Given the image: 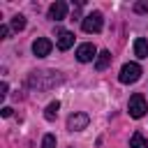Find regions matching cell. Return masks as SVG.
Masks as SVG:
<instances>
[{"instance_id": "obj_14", "label": "cell", "mask_w": 148, "mask_h": 148, "mask_svg": "<svg viewBox=\"0 0 148 148\" xmlns=\"http://www.w3.org/2000/svg\"><path fill=\"white\" fill-rule=\"evenodd\" d=\"M12 28H14V30H23V28H25V16L16 14V16L12 18Z\"/></svg>"}, {"instance_id": "obj_17", "label": "cell", "mask_w": 148, "mask_h": 148, "mask_svg": "<svg viewBox=\"0 0 148 148\" xmlns=\"http://www.w3.org/2000/svg\"><path fill=\"white\" fill-rule=\"evenodd\" d=\"M0 37H2V39L9 37V25H0Z\"/></svg>"}, {"instance_id": "obj_1", "label": "cell", "mask_w": 148, "mask_h": 148, "mask_svg": "<svg viewBox=\"0 0 148 148\" xmlns=\"http://www.w3.org/2000/svg\"><path fill=\"white\" fill-rule=\"evenodd\" d=\"M62 79L58 72H32L30 79H28V86L35 88V90H49L53 86H58Z\"/></svg>"}, {"instance_id": "obj_3", "label": "cell", "mask_w": 148, "mask_h": 148, "mask_svg": "<svg viewBox=\"0 0 148 148\" xmlns=\"http://www.w3.org/2000/svg\"><path fill=\"white\" fill-rule=\"evenodd\" d=\"M127 111H130V116H132V118H143V116H146L148 104H146V99H143V95H141V92H134V95L130 97Z\"/></svg>"}, {"instance_id": "obj_15", "label": "cell", "mask_w": 148, "mask_h": 148, "mask_svg": "<svg viewBox=\"0 0 148 148\" xmlns=\"http://www.w3.org/2000/svg\"><path fill=\"white\" fill-rule=\"evenodd\" d=\"M42 148H56V136L53 134H46L42 139Z\"/></svg>"}, {"instance_id": "obj_18", "label": "cell", "mask_w": 148, "mask_h": 148, "mask_svg": "<svg viewBox=\"0 0 148 148\" xmlns=\"http://www.w3.org/2000/svg\"><path fill=\"white\" fill-rule=\"evenodd\" d=\"M7 90H9V86H7V81H2L0 83V97H7Z\"/></svg>"}, {"instance_id": "obj_19", "label": "cell", "mask_w": 148, "mask_h": 148, "mask_svg": "<svg viewBox=\"0 0 148 148\" xmlns=\"http://www.w3.org/2000/svg\"><path fill=\"white\" fill-rule=\"evenodd\" d=\"M0 113H2L5 118H9V116H12V109H9V106H2V109H0Z\"/></svg>"}, {"instance_id": "obj_8", "label": "cell", "mask_w": 148, "mask_h": 148, "mask_svg": "<svg viewBox=\"0 0 148 148\" xmlns=\"http://www.w3.org/2000/svg\"><path fill=\"white\" fill-rule=\"evenodd\" d=\"M65 16H67V2L56 0V2L49 7V18H51V21H62Z\"/></svg>"}, {"instance_id": "obj_4", "label": "cell", "mask_w": 148, "mask_h": 148, "mask_svg": "<svg viewBox=\"0 0 148 148\" xmlns=\"http://www.w3.org/2000/svg\"><path fill=\"white\" fill-rule=\"evenodd\" d=\"M102 25H104V18H102L99 12H92V14H88V16L81 21V28H83L86 32H99Z\"/></svg>"}, {"instance_id": "obj_5", "label": "cell", "mask_w": 148, "mask_h": 148, "mask_svg": "<svg viewBox=\"0 0 148 148\" xmlns=\"http://www.w3.org/2000/svg\"><path fill=\"white\" fill-rule=\"evenodd\" d=\"M88 123H90V118H88V113H72L69 118H67V130L69 132H81V130H86L88 127Z\"/></svg>"}, {"instance_id": "obj_7", "label": "cell", "mask_w": 148, "mask_h": 148, "mask_svg": "<svg viewBox=\"0 0 148 148\" xmlns=\"http://www.w3.org/2000/svg\"><path fill=\"white\" fill-rule=\"evenodd\" d=\"M51 49H53V44H51V39H46V37H37V39L32 42V53H35L37 58L49 56V53H51Z\"/></svg>"}, {"instance_id": "obj_16", "label": "cell", "mask_w": 148, "mask_h": 148, "mask_svg": "<svg viewBox=\"0 0 148 148\" xmlns=\"http://www.w3.org/2000/svg\"><path fill=\"white\" fill-rule=\"evenodd\" d=\"M134 12H139V14L148 12V2H136V5H134Z\"/></svg>"}, {"instance_id": "obj_11", "label": "cell", "mask_w": 148, "mask_h": 148, "mask_svg": "<svg viewBox=\"0 0 148 148\" xmlns=\"http://www.w3.org/2000/svg\"><path fill=\"white\" fill-rule=\"evenodd\" d=\"M134 56L136 58H148V39H143V37L134 39Z\"/></svg>"}, {"instance_id": "obj_2", "label": "cell", "mask_w": 148, "mask_h": 148, "mask_svg": "<svg viewBox=\"0 0 148 148\" xmlns=\"http://www.w3.org/2000/svg\"><path fill=\"white\" fill-rule=\"evenodd\" d=\"M141 65H136V62H125L123 67H120V74H118V81L120 83H136L139 79H141Z\"/></svg>"}, {"instance_id": "obj_13", "label": "cell", "mask_w": 148, "mask_h": 148, "mask_svg": "<svg viewBox=\"0 0 148 148\" xmlns=\"http://www.w3.org/2000/svg\"><path fill=\"white\" fill-rule=\"evenodd\" d=\"M58 109H60V102H58V99H56V102H51V104L46 106V111H44V118H46V120H56Z\"/></svg>"}, {"instance_id": "obj_6", "label": "cell", "mask_w": 148, "mask_h": 148, "mask_svg": "<svg viewBox=\"0 0 148 148\" xmlns=\"http://www.w3.org/2000/svg\"><path fill=\"white\" fill-rule=\"evenodd\" d=\"M76 60H79V62H90V60H97V49H95V44H90V42L81 44V46L76 49Z\"/></svg>"}, {"instance_id": "obj_12", "label": "cell", "mask_w": 148, "mask_h": 148, "mask_svg": "<svg viewBox=\"0 0 148 148\" xmlns=\"http://www.w3.org/2000/svg\"><path fill=\"white\" fill-rule=\"evenodd\" d=\"M130 148H148V139L141 132H134L132 139H130Z\"/></svg>"}, {"instance_id": "obj_9", "label": "cell", "mask_w": 148, "mask_h": 148, "mask_svg": "<svg viewBox=\"0 0 148 148\" xmlns=\"http://www.w3.org/2000/svg\"><path fill=\"white\" fill-rule=\"evenodd\" d=\"M72 44H74V32H69V30H58V49H60V51H67Z\"/></svg>"}, {"instance_id": "obj_10", "label": "cell", "mask_w": 148, "mask_h": 148, "mask_svg": "<svg viewBox=\"0 0 148 148\" xmlns=\"http://www.w3.org/2000/svg\"><path fill=\"white\" fill-rule=\"evenodd\" d=\"M109 65H111V51H99L97 53V60H95V69L97 72H104Z\"/></svg>"}]
</instances>
